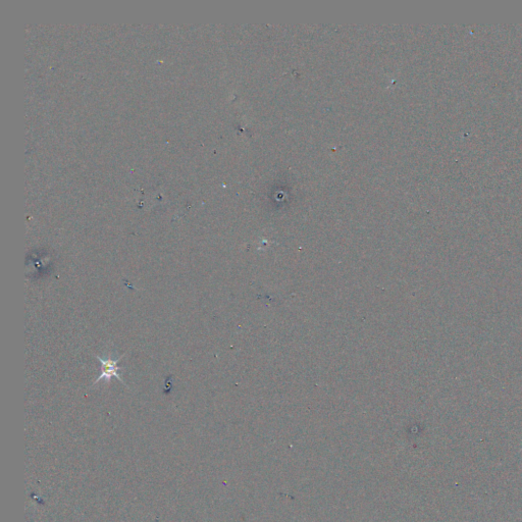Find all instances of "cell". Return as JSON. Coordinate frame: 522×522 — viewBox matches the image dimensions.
I'll list each match as a JSON object with an SVG mask.
<instances>
[{
  "mask_svg": "<svg viewBox=\"0 0 522 522\" xmlns=\"http://www.w3.org/2000/svg\"><path fill=\"white\" fill-rule=\"evenodd\" d=\"M125 355H122V356H120L117 359H106V360H104L101 357H99L98 355H96V358L101 362V374L98 376L97 380L94 382L93 385H96V384H98L101 381H104L106 384H108V383H110L112 378L118 379L121 383L125 384L124 381L122 380V378L120 376V374H119V372L121 370H123V367H119L118 366V362Z\"/></svg>",
  "mask_w": 522,
  "mask_h": 522,
  "instance_id": "1",
  "label": "cell"
}]
</instances>
